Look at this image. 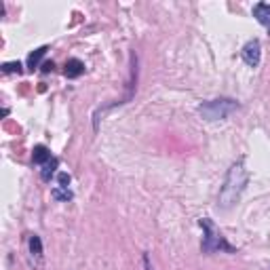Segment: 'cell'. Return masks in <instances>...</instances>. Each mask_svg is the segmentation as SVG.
<instances>
[{"label": "cell", "instance_id": "obj_1", "mask_svg": "<svg viewBox=\"0 0 270 270\" xmlns=\"http://www.w3.org/2000/svg\"><path fill=\"white\" fill-rule=\"evenodd\" d=\"M247 180H249V173L243 165V161L239 163H234L228 171V176H226V182H224V188H222V192H219V207H232V205L241 199L243 194V190L247 186Z\"/></svg>", "mask_w": 270, "mask_h": 270}, {"label": "cell", "instance_id": "obj_2", "mask_svg": "<svg viewBox=\"0 0 270 270\" xmlns=\"http://www.w3.org/2000/svg\"><path fill=\"white\" fill-rule=\"evenodd\" d=\"M199 224H201V228L205 230L203 245H201L203 251H207V253H211V251H228V253H234V247L226 243V239L219 234V230L213 226V222H211L209 217L199 219Z\"/></svg>", "mask_w": 270, "mask_h": 270}, {"label": "cell", "instance_id": "obj_3", "mask_svg": "<svg viewBox=\"0 0 270 270\" xmlns=\"http://www.w3.org/2000/svg\"><path fill=\"white\" fill-rule=\"evenodd\" d=\"M236 108H239V104L234 100H211L207 104H201L199 112L207 120H219V118H226L230 112H234Z\"/></svg>", "mask_w": 270, "mask_h": 270}, {"label": "cell", "instance_id": "obj_4", "mask_svg": "<svg viewBox=\"0 0 270 270\" xmlns=\"http://www.w3.org/2000/svg\"><path fill=\"white\" fill-rule=\"evenodd\" d=\"M241 57H243V61L247 63L249 68H256L258 63H260V57H262V44H260V40H258V38H251V40L243 46Z\"/></svg>", "mask_w": 270, "mask_h": 270}, {"label": "cell", "instance_id": "obj_5", "mask_svg": "<svg viewBox=\"0 0 270 270\" xmlns=\"http://www.w3.org/2000/svg\"><path fill=\"white\" fill-rule=\"evenodd\" d=\"M253 17H256L270 32V3H258V5H253Z\"/></svg>", "mask_w": 270, "mask_h": 270}, {"label": "cell", "instance_id": "obj_6", "mask_svg": "<svg viewBox=\"0 0 270 270\" xmlns=\"http://www.w3.org/2000/svg\"><path fill=\"white\" fill-rule=\"evenodd\" d=\"M85 72V63L81 59H68L66 61V68H63V74L68 78H78Z\"/></svg>", "mask_w": 270, "mask_h": 270}, {"label": "cell", "instance_id": "obj_7", "mask_svg": "<svg viewBox=\"0 0 270 270\" xmlns=\"http://www.w3.org/2000/svg\"><path fill=\"white\" fill-rule=\"evenodd\" d=\"M57 165H59V158H51V161H46L44 165H42V169H40V180L42 182H51V178L55 176V169H57Z\"/></svg>", "mask_w": 270, "mask_h": 270}, {"label": "cell", "instance_id": "obj_8", "mask_svg": "<svg viewBox=\"0 0 270 270\" xmlns=\"http://www.w3.org/2000/svg\"><path fill=\"white\" fill-rule=\"evenodd\" d=\"M51 152L46 146H36L34 150H32V161H34V165H44L46 161H51Z\"/></svg>", "mask_w": 270, "mask_h": 270}, {"label": "cell", "instance_id": "obj_9", "mask_svg": "<svg viewBox=\"0 0 270 270\" xmlns=\"http://www.w3.org/2000/svg\"><path fill=\"white\" fill-rule=\"evenodd\" d=\"M46 51H49V46H40V49H36L34 53H30V57H28V68H30V70L38 68V63H40V59L44 57Z\"/></svg>", "mask_w": 270, "mask_h": 270}, {"label": "cell", "instance_id": "obj_10", "mask_svg": "<svg viewBox=\"0 0 270 270\" xmlns=\"http://www.w3.org/2000/svg\"><path fill=\"white\" fill-rule=\"evenodd\" d=\"M51 194H53V199H55V201H66V203H68V201H72V197H74L68 188H61V186L53 188V192H51Z\"/></svg>", "mask_w": 270, "mask_h": 270}, {"label": "cell", "instance_id": "obj_11", "mask_svg": "<svg viewBox=\"0 0 270 270\" xmlns=\"http://www.w3.org/2000/svg\"><path fill=\"white\" fill-rule=\"evenodd\" d=\"M21 63L19 61H9V63H3V72L5 74H13V72H17V74H21Z\"/></svg>", "mask_w": 270, "mask_h": 270}, {"label": "cell", "instance_id": "obj_12", "mask_svg": "<svg viewBox=\"0 0 270 270\" xmlns=\"http://www.w3.org/2000/svg\"><path fill=\"white\" fill-rule=\"evenodd\" d=\"M30 249H32V253H34V256H42V243H40V239L38 236H32L30 239Z\"/></svg>", "mask_w": 270, "mask_h": 270}, {"label": "cell", "instance_id": "obj_13", "mask_svg": "<svg viewBox=\"0 0 270 270\" xmlns=\"http://www.w3.org/2000/svg\"><path fill=\"white\" fill-rule=\"evenodd\" d=\"M57 182H59L61 188H68V186H70V176H68V173H59V176H57Z\"/></svg>", "mask_w": 270, "mask_h": 270}, {"label": "cell", "instance_id": "obj_14", "mask_svg": "<svg viewBox=\"0 0 270 270\" xmlns=\"http://www.w3.org/2000/svg\"><path fill=\"white\" fill-rule=\"evenodd\" d=\"M53 68H55L53 61H44V63H42V72H51Z\"/></svg>", "mask_w": 270, "mask_h": 270}, {"label": "cell", "instance_id": "obj_15", "mask_svg": "<svg viewBox=\"0 0 270 270\" xmlns=\"http://www.w3.org/2000/svg\"><path fill=\"white\" fill-rule=\"evenodd\" d=\"M144 264H146V270H152V266H150V260H148V256H144Z\"/></svg>", "mask_w": 270, "mask_h": 270}]
</instances>
